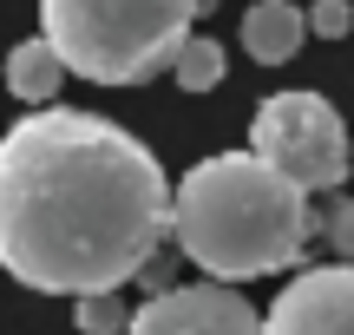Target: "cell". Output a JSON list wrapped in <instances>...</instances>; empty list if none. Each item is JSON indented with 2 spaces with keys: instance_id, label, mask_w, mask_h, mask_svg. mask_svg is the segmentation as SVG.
<instances>
[{
  "instance_id": "obj_1",
  "label": "cell",
  "mask_w": 354,
  "mask_h": 335,
  "mask_svg": "<svg viewBox=\"0 0 354 335\" xmlns=\"http://www.w3.org/2000/svg\"><path fill=\"white\" fill-rule=\"evenodd\" d=\"M171 237V178L125 125L39 105L0 132V270L46 296H112Z\"/></svg>"
},
{
  "instance_id": "obj_2",
  "label": "cell",
  "mask_w": 354,
  "mask_h": 335,
  "mask_svg": "<svg viewBox=\"0 0 354 335\" xmlns=\"http://www.w3.org/2000/svg\"><path fill=\"white\" fill-rule=\"evenodd\" d=\"M308 230V191L256 152H216L171 184V244L210 283H250L302 263Z\"/></svg>"
},
{
  "instance_id": "obj_3",
  "label": "cell",
  "mask_w": 354,
  "mask_h": 335,
  "mask_svg": "<svg viewBox=\"0 0 354 335\" xmlns=\"http://www.w3.org/2000/svg\"><path fill=\"white\" fill-rule=\"evenodd\" d=\"M210 7L216 0H39V39L92 86H145L171 73Z\"/></svg>"
},
{
  "instance_id": "obj_4",
  "label": "cell",
  "mask_w": 354,
  "mask_h": 335,
  "mask_svg": "<svg viewBox=\"0 0 354 335\" xmlns=\"http://www.w3.org/2000/svg\"><path fill=\"white\" fill-rule=\"evenodd\" d=\"M250 152L263 165H276L289 184L302 191H335L348 184V125L322 92L289 86V92H269L250 118Z\"/></svg>"
},
{
  "instance_id": "obj_5",
  "label": "cell",
  "mask_w": 354,
  "mask_h": 335,
  "mask_svg": "<svg viewBox=\"0 0 354 335\" xmlns=\"http://www.w3.org/2000/svg\"><path fill=\"white\" fill-rule=\"evenodd\" d=\"M125 335H263V316L236 296V283H184L138 302Z\"/></svg>"
},
{
  "instance_id": "obj_6",
  "label": "cell",
  "mask_w": 354,
  "mask_h": 335,
  "mask_svg": "<svg viewBox=\"0 0 354 335\" xmlns=\"http://www.w3.org/2000/svg\"><path fill=\"white\" fill-rule=\"evenodd\" d=\"M263 335H354V263L302 270L269 302Z\"/></svg>"
},
{
  "instance_id": "obj_7",
  "label": "cell",
  "mask_w": 354,
  "mask_h": 335,
  "mask_svg": "<svg viewBox=\"0 0 354 335\" xmlns=\"http://www.w3.org/2000/svg\"><path fill=\"white\" fill-rule=\"evenodd\" d=\"M302 39H308V13L295 0H256L243 13V53L256 66H289L302 53Z\"/></svg>"
},
{
  "instance_id": "obj_8",
  "label": "cell",
  "mask_w": 354,
  "mask_h": 335,
  "mask_svg": "<svg viewBox=\"0 0 354 335\" xmlns=\"http://www.w3.org/2000/svg\"><path fill=\"white\" fill-rule=\"evenodd\" d=\"M59 86H66V60L46 46V39H20V46L7 53V92L20 105H33V112H39V105H53V92H59Z\"/></svg>"
},
{
  "instance_id": "obj_9",
  "label": "cell",
  "mask_w": 354,
  "mask_h": 335,
  "mask_svg": "<svg viewBox=\"0 0 354 335\" xmlns=\"http://www.w3.org/2000/svg\"><path fill=\"white\" fill-rule=\"evenodd\" d=\"M223 46H216L210 33H190L184 46H177V60H171V79H177V92H210V86H223Z\"/></svg>"
},
{
  "instance_id": "obj_10",
  "label": "cell",
  "mask_w": 354,
  "mask_h": 335,
  "mask_svg": "<svg viewBox=\"0 0 354 335\" xmlns=\"http://www.w3.org/2000/svg\"><path fill=\"white\" fill-rule=\"evenodd\" d=\"M73 323H79V335H125L131 309L118 302V289H112V296H79L73 302Z\"/></svg>"
},
{
  "instance_id": "obj_11",
  "label": "cell",
  "mask_w": 354,
  "mask_h": 335,
  "mask_svg": "<svg viewBox=\"0 0 354 335\" xmlns=\"http://www.w3.org/2000/svg\"><path fill=\"white\" fill-rule=\"evenodd\" d=\"M348 26H354V7H348V0H315V7H308V33L342 39Z\"/></svg>"
},
{
  "instance_id": "obj_12",
  "label": "cell",
  "mask_w": 354,
  "mask_h": 335,
  "mask_svg": "<svg viewBox=\"0 0 354 335\" xmlns=\"http://www.w3.org/2000/svg\"><path fill=\"white\" fill-rule=\"evenodd\" d=\"M328 250L342 263H354V197H342V204L328 210Z\"/></svg>"
}]
</instances>
